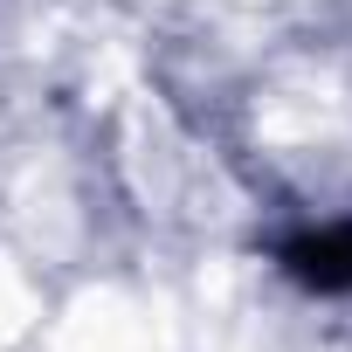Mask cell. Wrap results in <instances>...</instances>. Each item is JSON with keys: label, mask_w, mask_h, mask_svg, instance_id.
<instances>
[{"label": "cell", "mask_w": 352, "mask_h": 352, "mask_svg": "<svg viewBox=\"0 0 352 352\" xmlns=\"http://www.w3.org/2000/svg\"><path fill=\"white\" fill-rule=\"evenodd\" d=\"M283 270L304 283V290H352V221L338 228H311V235H290L283 242Z\"/></svg>", "instance_id": "obj_1"}]
</instances>
